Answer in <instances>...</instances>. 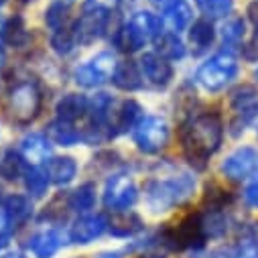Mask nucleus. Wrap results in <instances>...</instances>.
Listing matches in <instances>:
<instances>
[{"instance_id": "nucleus-1", "label": "nucleus", "mask_w": 258, "mask_h": 258, "mask_svg": "<svg viewBox=\"0 0 258 258\" xmlns=\"http://www.w3.org/2000/svg\"><path fill=\"white\" fill-rule=\"evenodd\" d=\"M183 149L191 163L206 165V161L222 147L224 141V124L222 118L214 112H206L193 118L187 126H183Z\"/></svg>"}, {"instance_id": "nucleus-2", "label": "nucleus", "mask_w": 258, "mask_h": 258, "mask_svg": "<svg viewBox=\"0 0 258 258\" xmlns=\"http://www.w3.org/2000/svg\"><path fill=\"white\" fill-rule=\"evenodd\" d=\"M196 177L189 173H181L173 179H157L147 185V204L155 214L169 212L175 206L185 204L196 193Z\"/></svg>"}, {"instance_id": "nucleus-3", "label": "nucleus", "mask_w": 258, "mask_h": 258, "mask_svg": "<svg viewBox=\"0 0 258 258\" xmlns=\"http://www.w3.org/2000/svg\"><path fill=\"white\" fill-rule=\"evenodd\" d=\"M238 59L232 51H220L210 57L204 66L198 70L196 80L208 92H220L230 86L238 76Z\"/></svg>"}, {"instance_id": "nucleus-4", "label": "nucleus", "mask_w": 258, "mask_h": 258, "mask_svg": "<svg viewBox=\"0 0 258 258\" xmlns=\"http://www.w3.org/2000/svg\"><path fill=\"white\" fill-rule=\"evenodd\" d=\"M133 139L143 153L155 155L163 151L169 143V126L159 116H145L137 122L133 131Z\"/></svg>"}, {"instance_id": "nucleus-5", "label": "nucleus", "mask_w": 258, "mask_h": 258, "mask_svg": "<svg viewBox=\"0 0 258 258\" xmlns=\"http://www.w3.org/2000/svg\"><path fill=\"white\" fill-rule=\"evenodd\" d=\"M116 68H118V63H116L114 53L102 51V53L94 55L90 61H86L84 66H80L76 70L74 78L84 88H98V86H102L114 78Z\"/></svg>"}, {"instance_id": "nucleus-6", "label": "nucleus", "mask_w": 258, "mask_h": 258, "mask_svg": "<svg viewBox=\"0 0 258 258\" xmlns=\"http://www.w3.org/2000/svg\"><path fill=\"white\" fill-rule=\"evenodd\" d=\"M139 200V189L128 175H112L104 187V206L118 214L131 212Z\"/></svg>"}, {"instance_id": "nucleus-7", "label": "nucleus", "mask_w": 258, "mask_h": 258, "mask_svg": "<svg viewBox=\"0 0 258 258\" xmlns=\"http://www.w3.org/2000/svg\"><path fill=\"white\" fill-rule=\"evenodd\" d=\"M39 106H41V96H39V90L35 84L23 82L13 90L11 110H13V116L17 122H21V124L31 122L39 114Z\"/></svg>"}, {"instance_id": "nucleus-8", "label": "nucleus", "mask_w": 258, "mask_h": 258, "mask_svg": "<svg viewBox=\"0 0 258 258\" xmlns=\"http://www.w3.org/2000/svg\"><path fill=\"white\" fill-rule=\"evenodd\" d=\"M220 169L232 181L248 179L258 171V151L252 147H240L224 159Z\"/></svg>"}, {"instance_id": "nucleus-9", "label": "nucleus", "mask_w": 258, "mask_h": 258, "mask_svg": "<svg viewBox=\"0 0 258 258\" xmlns=\"http://www.w3.org/2000/svg\"><path fill=\"white\" fill-rule=\"evenodd\" d=\"M108 228H110V224H108V220L102 214H88V216L78 218L72 224L70 234H68V240L72 244L86 246V244H92L98 238H102Z\"/></svg>"}, {"instance_id": "nucleus-10", "label": "nucleus", "mask_w": 258, "mask_h": 258, "mask_svg": "<svg viewBox=\"0 0 258 258\" xmlns=\"http://www.w3.org/2000/svg\"><path fill=\"white\" fill-rule=\"evenodd\" d=\"M104 31H106V13L104 11H98V9L86 11L84 17L72 29L76 43H84V45L100 39Z\"/></svg>"}, {"instance_id": "nucleus-11", "label": "nucleus", "mask_w": 258, "mask_h": 258, "mask_svg": "<svg viewBox=\"0 0 258 258\" xmlns=\"http://www.w3.org/2000/svg\"><path fill=\"white\" fill-rule=\"evenodd\" d=\"M141 72L143 78H147L155 88H167L173 80V68L169 59H165L159 53H145L141 59Z\"/></svg>"}, {"instance_id": "nucleus-12", "label": "nucleus", "mask_w": 258, "mask_h": 258, "mask_svg": "<svg viewBox=\"0 0 258 258\" xmlns=\"http://www.w3.org/2000/svg\"><path fill=\"white\" fill-rule=\"evenodd\" d=\"M66 244V238L57 228H45L29 238V250L33 252L35 258H53L61 246Z\"/></svg>"}, {"instance_id": "nucleus-13", "label": "nucleus", "mask_w": 258, "mask_h": 258, "mask_svg": "<svg viewBox=\"0 0 258 258\" xmlns=\"http://www.w3.org/2000/svg\"><path fill=\"white\" fill-rule=\"evenodd\" d=\"M141 106L135 102V100H126L122 102V106L118 110H112L110 116H108V126L110 128V135H118V133H124L128 128H135L137 122L143 118L141 116Z\"/></svg>"}, {"instance_id": "nucleus-14", "label": "nucleus", "mask_w": 258, "mask_h": 258, "mask_svg": "<svg viewBox=\"0 0 258 258\" xmlns=\"http://www.w3.org/2000/svg\"><path fill=\"white\" fill-rule=\"evenodd\" d=\"M21 155L25 161H29L31 165H41L43 161L49 159L51 155V143L45 135L39 133H31L21 141Z\"/></svg>"}, {"instance_id": "nucleus-15", "label": "nucleus", "mask_w": 258, "mask_h": 258, "mask_svg": "<svg viewBox=\"0 0 258 258\" xmlns=\"http://www.w3.org/2000/svg\"><path fill=\"white\" fill-rule=\"evenodd\" d=\"M47 177L51 183L63 187V185H70L76 175H78V163L72 157H53L47 161Z\"/></svg>"}, {"instance_id": "nucleus-16", "label": "nucleus", "mask_w": 258, "mask_h": 258, "mask_svg": "<svg viewBox=\"0 0 258 258\" xmlns=\"http://www.w3.org/2000/svg\"><path fill=\"white\" fill-rule=\"evenodd\" d=\"M90 108V102L86 96L82 94H68L63 96L57 104V120H63V122H76L80 120Z\"/></svg>"}, {"instance_id": "nucleus-17", "label": "nucleus", "mask_w": 258, "mask_h": 258, "mask_svg": "<svg viewBox=\"0 0 258 258\" xmlns=\"http://www.w3.org/2000/svg\"><path fill=\"white\" fill-rule=\"evenodd\" d=\"M5 216H7V224L9 228H19L21 224H25L31 214H33V208H31V202L29 198L25 196H9L5 200Z\"/></svg>"}, {"instance_id": "nucleus-18", "label": "nucleus", "mask_w": 258, "mask_h": 258, "mask_svg": "<svg viewBox=\"0 0 258 258\" xmlns=\"http://www.w3.org/2000/svg\"><path fill=\"white\" fill-rule=\"evenodd\" d=\"M112 82L116 88L124 92H135L143 86V74L139 72L135 61H124V63H118Z\"/></svg>"}, {"instance_id": "nucleus-19", "label": "nucleus", "mask_w": 258, "mask_h": 258, "mask_svg": "<svg viewBox=\"0 0 258 258\" xmlns=\"http://www.w3.org/2000/svg\"><path fill=\"white\" fill-rule=\"evenodd\" d=\"M200 220H202V230L206 238L218 240V238H224L226 232L230 230V218L224 210H210L208 214L200 216Z\"/></svg>"}, {"instance_id": "nucleus-20", "label": "nucleus", "mask_w": 258, "mask_h": 258, "mask_svg": "<svg viewBox=\"0 0 258 258\" xmlns=\"http://www.w3.org/2000/svg\"><path fill=\"white\" fill-rule=\"evenodd\" d=\"M128 23L133 25V29L141 35V39H143L145 43H149L151 39H157V37L161 35V27H163L161 19L155 17L153 13H147V11L137 13Z\"/></svg>"}, {"instance_id": "nucleus-21", "label": "nucleus", "mask_w": 258, "mask_h": 258, "mask_svg": "<svg viewBox=\"0 0 258 258\" xmlns=\"http://www.w3.org/2000/svg\"><path fill=\"white\" fill-rule=\"evenodd\" d=\"M94 206H96V185L94 183L80 185L68 200V208L76 214H86L94 210Z\"/></svg>"}, {"instance_id": "nucleus-22", "label": "nucleus", "mask_w": 258, "mask_h": 258, "mask_svg": "<svg viewBox=\"0 0 258 258\" xmlns=\"http://www.w3.org/2000/svg\"><path fill=\"white\" fill-rule=\"evenodd\" d=\"M214 37H216V33H214V27L208 19L196 21L193 27L189 29V41L193 47H196V53H204L206 49H210L214 43Z\"/></svg>"}, {"instance_id": "nucleus-23", "label": "nucleus", "mask_w": 258, "mask_h": 258, "mask_svg": "<svg viewBox=\"0 0 258 258\" xmlns=\"http://www.w3.org/2000/svg\"><path fill=\"white\" fill-rule=\"evenodd\" d=\"M143 230V220L135 214H126L122 212L112 224H110V232L116 238H131L135 234H139Z\"/></svg>"}, {"instance_id": "nucleus-24", "label": "nucleus", "mask_w": 258, "mask_h": 258, "mask_svg": "<svg viewBox=\"0 0 258 258\" xmlns=\"http://www.w3.org/2000/svg\"><path fill=\"white\" fill-rule=\"evenodd\" d=\"M191 19H193V11H191V7L185 3V0H179L175 7H171V9L165 13V21H167V25L171 27L173 33L185 31V29L189 27Z\"/></svg>"}, {"instance_id": "nucleus-25", "label": "nucleus", "mask_w": 258, "mask_h": 258, "mask_svg": "<svg viewBox=\"0 0 258 258\" xmlns=\"http://www.w3.org/2000/svg\"><path fill=\"white\" fill-rule=\"evenodd\" d=\"M157 45H159V55H163L165 59L179 61L185 57V45L177 33H161L157 37Z\"/></svg>"}, {"instance_id": "nucleus-26", "label": "nucleus", "mask_w": 258, "mask_h": 258, "mask_svg": "<svg viewBox=\"0 0 258 258\" xmlns=\"http://www.w3.org/2000/svg\"><path fill=\"white\" fill-rule=\"evenodd\" d=\"M114 45H116L118 49L126 51V53H135V51H139L141 47H145V41H143L141 35L133 29L131 23H126V25H122V27L116 31V35H114Z\"/></svg>"}, {"instance_id": "nucleus-27", "label": "nucleus", "mask_w": 258, "mask_h": 258, "mask_svg": "<svg viewBox=\"0 0 258 258\" xmlns=\"http://www.w3.org/2000/svg\"><path fill=\"white\" fill-rule=\"evenodd\" d=\"M49 135H51V139H53L57 145H61V147H72V145H76V143L80 141V133L76 131V128H74L70 122H63V120L51 122Z\"/></svg>"}, {"instance_id": "nucleus-28", "label": "nucleus", "mask_w": 258, "mask_h": 258, "mask_svg": "<svg viewBox=\"0 0 258 258\" xmlns=\"http://www.w3.org/2000/svg\"><path fill=\"white\" fill-rule=\"evenodd\" d=\"M49 177H47V171L39 169V167H33L25 173V187L29 191L31 198H43L47 193V187H49Z\"/></svg>"}, {"instance_id": "nucleus-29", "label": "nucleus", "mask_w": 258, "mask_h": 258, "mask_svg": "<svg viewBox=\"0 0 258 258\" xmlns=\"http://www.w3.org/2000/svg\"><path fill=\"white\" fill-rule=\"evenodd\" d=\"M0 175L5 179L13 181L21 175H25V167H23V157L15 151H7L0 159Z\"/></svg>"}, {"instance_id": "nucleus-30", "label": "nucleus", "mask_w": 258, "mask_h": 258, "mask_svg": "<svg viewBox=\"0 0 258 258\" xmlns=\"http://www.w3.org/2000/svg\"><path fill=\"white\" fill-rule=\"evenodd\" d=\"M206 19H224L234 11V0H198Z\"/></svg>"}, {"instance_id": "nucleus-31", "label": "nucleus", "mask_w": 258, "mask_h": 258, "mask_svg": "<svg viewBox=\"0 0 258 258\" xmlns=\"http://www.w3.org/2000/svg\"><path fill=\"white\" fill-rule=\"evenodd\" d=\"M244 35H246V23L242 19H238V17L236 19H228L224 23V27H222V41L228 47L238 45L244 39Z\"/></svg>"}, {"instance_id": "nucleus-32", "label": "nucleus", "mask_w": 258, "mask_h": 258, "mask_svg": "<svg viewBox=\"0 0 258 258\" xmlns=\"http://www.w3.org/2000/svg\"><path fill=\"white\" fill-rule=\"evenodd\" d=\"M66 19H68V5H63V3H53L47 9V13H45V23L55 33L63 29V25H66Z\"/></svg>"}, {"instance_id": "nucleus-33", "label": "nucleus", "mask_w": 258, "mask_h": 258, "mask_svg": "<svg viewBox=\"0 0 258 258\" xmlns=\"http://www.w3.org/2000/svg\"><path fill=\"white\" fill-rule=\"evenodd\" d=\"M242 244H258V222H248L240 228Z\"/></svg>"}, {"instance_id": "nucleus-34", "label": "nucleus", "mask_w": 258, "mask_h": 258, "mask_svg": "<svg viewBox=\"0 0 258 258\" xmlns=\"http://www.w3.org/2000/svg\"><path fill=\"white\" fill-rule=\"evenodd\" d=\"M232 258H258V244H242L232 252Z\"/></svg>"}, {"instance_id": "nucleus-35", "label": "nucleus", "mask_w": 258, "mask_h": 258, "mask_svg": "<svg viewBox=\"0 0 258 258\" xmlns=\"http://www.w3.org/2000/svg\"><path fill=\"white\" fill-rule=\"evenodd\" d=\"M120 5V0H88V9H98V11H112Z\"/></svg>"}, {"instance_id": "nucleus-36", "label": "nucleus", "mask_w": 258, "mask_h": 258, "mask_svg": "<svg viewBox=\"0 0 258 258\" xmlns=\"http://www.w3.org/2000/svg\"><path fill=\"white\" fill-rule=\"evenodd\" d=\"M179 3V0H151V5L155 7V9H159V11H163V13H167L171 7H175Z\"/></svg>"}, {"instance_id": "nucleus-37", "label": "nucleus", "mask_w": 258, "mask_h": 258, "mask_svg": "<svg viewBox=\"0 0 258 258\" xmlns=\"http://www.w3.org/2000/svg\"><path fill=\"white\" fill-rule=\"evenodd\" d=\"M9 224H7V216H5V210L0 208V238H7V232H9Z\"/></svg>"}, {"instance_id": "nucleus-38", "label": "nucleus", "mask_w": 258, "mask_h": 258, "mask_svg": "<svg viewBox=\"0 0 258 258\" xmlns=\"http://www.w3.org/2000/svg\"><path fill=\"white\" fill-rule=\"evenodd\" d=\"M250 21L254 23V29H256V37H258V3H254L252 7H250Z\"/></svg>"}, {"instance_id": "nucleus-39", "label": "nucleus", "mask_w": 258, "mask_h": 258, "mask_svg": "<svg viewBox=\"0 0 258 258\" xmlns=\"http://www.w3.org/2000/svg\"><path fill=\"white\" fill-rule=\"evenodd\" d=\"M0 258H27L23 252H7V254H3Z\"/></svg>"}, {"instance_id": "nucleus-40", "label": "nucleus", "mask_w": 258, "mask_h": 258, "mask_svg": "<svg viewBox=\"0 0 258 258\" xmlns=\"http://www.w3.org/2000/svg\"><path fill=\"white\" fill-rule=\"evenodd\" d=\"M3 63H5V51H3V47H0V68H3Z\"/></svg>"}, {"instance_id": "nucleus-41", "label": "nucleus", "mask_w": 258, "mask_h": 258, "mask_svg": "<svg viewBox=\"0 0 258 258\" xmlns=\"http://www.w3.org/2000/svg\"><path fill=\"white\" fill-rule=\"evenodd\" d=\"M5 3H7V0H0V7H3V5H5Z\"/></svg>"}, {"instance_id": "nucleus-42", "label": "nucleus", "mask_w": 258, "mask_h": 258, "mask_svg": "<svg viewBox=\"0 0 258 258\" xmlns=\"http://www.w3.org/2000/svg\"><path fill=\"white\" fill-rule=\"evenodd\" d=\"M254 76H256V80H258V68H256V74H254Z\"/></svg>"}, {"instance_id": "nucleus-43", "label": "nucleus", "mask_w": 258, "mask_h": 258, "mask_svg": "<svg viewBox=\"0 0 258 258\" xmlns=\"http://www.w3.org/2000/svg\"><path fill=\"white\" fill-rule=\"evenodd\" d=\"M68 3H72V0H68Z\"/></svg>"}]
</instances>
